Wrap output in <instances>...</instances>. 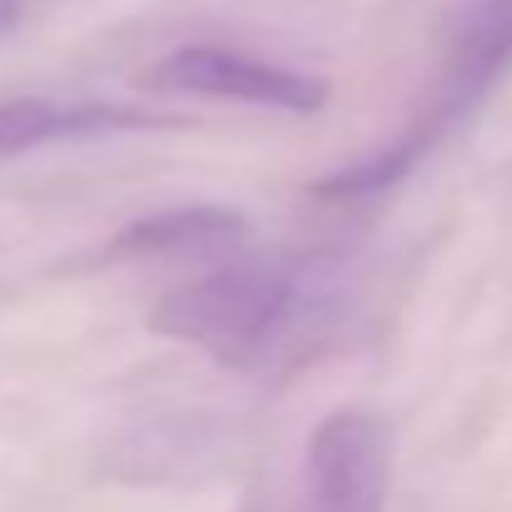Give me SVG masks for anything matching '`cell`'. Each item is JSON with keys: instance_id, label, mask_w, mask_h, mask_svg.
<instances>
[{"instance_id": "7", "label": "cell", "mask_w": 512, "mask_h": 512, "mask_svg": "<svg viewBox=\"0 0 512 512\" xmlns=\"http://www.w3.org/2000/svg\"><path fill=\"white\" fill-rule=\"evenodd\" d=\"M125 458L135 463V478H170V473H189L194 463H209L214 458V443H209V428L199 418H155L145 433L130 438Z\"/></svg>"}, {"instance_id": "5", "label": "cell", "mask_w": 512, "mask_h": 512, "mask_svg": "<svg viewBox=\"0 0 512 512\" xmlns=\"http://www.w3.org/2000/svg\"><path fill=\"white\" fill-rule=\"evenodd\" d=\"M249 244V219L224 204H179L125 224L105 244V264H219Z\"/></svg>"}, {"instance_id": "6", "label": "cell", "mask_w": 512, "mask_h": 512, "mask_svg": "<svg viewBox=\"0 0 512 512\" xmlns=\"http://www.w3.org/2000/svg\"><path fill=\"white\" fill-rule=\"evenodd\" d=\"M184 120L145 105H105V100H5L0 105V165L20 160L55 140H100L125 130H174Z\"/></svg>"}, {"instance_id": "1", "label": "cell", "mask_w": 512, "mask_h": 512, "mask_svg": "<svg viewBox=\"0 0 512 512\" xmlns=\"http://www.w3.org/2000/svg\"><path fill=\"white\" fill-rule=\"evenodd\" d=\"M512 70V0H473L468 15L453 25V40L443 50V65L418 105V115L393 135L383 150L363 155L358 165L324 174L314 184L319 204H363L388 194L418 170L453 130L473 120V110L498 90V80Z\"/></svg>"}, {"instance_id": "3", "label": "cell", "mask_w": 512, "mask_h": 512, "mask_svg": "<svg viewBox=\"0 0 512 512\" xmlns=\"http://www.w3.org/2000/svg\"><path fill=\"white\" fill-rule=\"evenodd\" d=\"M145 85L155 95H199V100H239L254 110L314 115L329 105V80L229 50V45H179L150 65Z\"/></svg>"}, {"instance_id": "2", "label": "cell", "mask_w": 512, "mask_h": 512, "mask_svg": "<svg viewBox=\"0 0 512 512\" xmlns=\"http://www.w3.org/2000/svg\"><path fill=\"white\" fill-rule=\"evenodd\" d=\"M304 309L309 289L299 269L229 254L209 274L170 289L155 304L150 329L199 348L224 368H259L299 334Z\"/></svg>"}, {"instance_id": "8", "label": "cell", "mask_w": 512, "mask_h": 512, "mask_svg": "<svg viewBox=\"0 0 512 512\" xmlns=\"http://www.w3.org/2000/svg\"><path fill=\"white\" fill-rule=\"evenodd\" d=\"M20 20V0H0V35Z\"/></svg>"}, {"instance_id": "4", "label": "cell", "mask_w": 512, "mask_h": 512, "mask_svg": "<svg viewBox=\"0 0 512 512\" xmlns=\"http://www.w3.org/2000/svg\"><path fill=\"white\" fill-rule=\"evenodd\" d=\"M309 512H388L393 428L373 408H334L304 453Z\"/></svg>"}]
</instances>
